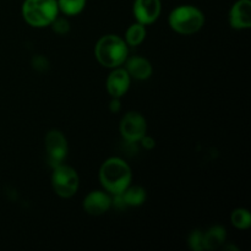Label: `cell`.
I'll return each mask as SVG.
<instances>
[{"label":"cell","mask_w":251,"mask_h":251,"mask_svg":"<svg viewBox=\"0 0 251 251\" xmlns=\"http://www.w3.org/2000/svg\"><path fill=\"white\" fill-rule=\"evenodd\" d=\"M100 180L103 188L113 195L122 194L131 183V169L123 159L113 157L100 167Z\"/></svg>","instance_id":"1"},{"label":"cell","mask_w":251,"mask_h":251,"mask_svg":"<svg viewBox=\"0 0 251 251\" xmlns=\"http://www.w3.org/2000/svg\"><path fill=\"white\" fill-rule=\"evenodd\" d=\"M127 46L124 39L115 34L102 37L96 46V58L105 68H118L127 56Z\"/></svg>","instance_id":"2"},{"label":"cell","mask_w":251,"mask_h":251,"mask_svg":"<svg viewBox=\"0 0 251 251\" xmlns=\"http://www.w3.org/2000/svg\"><path fill=\"white\" fill-rule=\"evenodd\" d=\"M56 0H26L22 6L25 21L33 27L49 26L58 17Z\"/></svg>","instance_id":"3"},{"label":"cell","mask_w":251,"mask_h":251,"mask_svg":"<svg viewBox=\"0 0 251 251\" xmlns=\"http://www.w3.org/2000/svg\"><path fill=\"white\" fill-rule=\"evenodd\" d=\"M205 22L202 11L191 5L174 9L169 15V26L181 34H193L200 31Z\"/></svg>","instance_id":"4"},{"label":"cell","mask_w":251,"mask_h":251,"mask_svg":"<svg viewBox=\"0 0 251 251\" xmlns=\"http://www.w3.org/2000/svg\"><path fill=\"white\" fill-rule=\"evenodd\" d=\"M51 185L54 191L61 198H71L75 195L78 189V176L71 167L60 166L55 167L51 176Z\"/></svg>","instance_id":"5"},{"label":"cell","mask_w":251,"mask_h":251,"mask_svg":"<svg viewBox=\"0 0 251 251\" xmlns=\"http://www.w3.org/2000/svg\"><path fill=\"white\" fill-rule=\"evenodd\" d=\"M46 149L47 159L50 167H55L63 164L64 159L68 154V142L65 136L58 130H50L46 136Z\"/></svg>","instance_id":"6"},{"label":"cell","mask_w":251,"mask_h":251,"mask_svg":"<svg viewBox=\"0 0 251 251\" xmlns=\"http://www.w3.org/2000/svg\"><path fill=\"white\" fill-rule=\"evenodd\" d=\"M146 119L137 112H130L125 114L120 123L122 136L129 142L140 141L146 135Z\"/></svg>","instance_id":"7"},{"label":"cell","mask_w":251,"mask_h":251,"mask_svg":"<svg viewBox=\"0 0 251 251\" xmlns=\"http://www.w3.org/2000/svg\"><path fill=\"white\" fill-rule=\"evenodd\" d=\"M134 14L139 24H152L158 19L161 14V1L159 0H135Z\"/></svg>","instance_id":"8"},{"label":"cell","mask_w":251,"mask_h":251,"mask_svg":"<svg viewBox=\"0 0 251 251\" xmlns=\"http://www.w3.org/2000/svg\"><path fill=\"white\" fill-rule=\"evenodd\" d=\"M229 24L233 28L244 29L251 26V2L239 0L233 5L229 12Z\"/></svg>","instance_id":"9"},{"label":"cell","mask_w":251,"mask_h":251,"mask_svg":"<svg viewBox=\"0 0 251 251\" xmlns=\"http://www.w3.org/2000/svg\"><path fill=\"white\" fill-rule=\"evenodd\" d=\"M112 205L109 196L103 191H92L86 196L83 208L91 216H100L107 212Z\"/></svg>","instance_id":"10"},{"label":"cell","mask_w":251,"mask_h":251,"mask_svg":"<svg viewBox=\"0 0 251 251\" xmlns=\"http://www.w3.org/2000/svg\"><path fill=\"white\" fill-rule=\"evenodd\" d=\"M130 86V75L124 69L113 71L107 80V90L112 97L120 98L127 92Z\"/></svg>","instance_id":"11"},{"label":"cell","mask_w":251,"mask_h":251,"mask_svg":"<svg viewBox=\"0 0 251 251\" xmlns=\"http://www.w3.org/2000/svg\"><path fill=\"white\" fill-rule=\"evenodd\" d=\"M126 71L136 80H146L152 75V65L147 59L141 56H132L126 63Z\"/></svg>","instance_id":"12"},{"label":"cell","mask_w":251,"mask_h":251,"mask_svg":"<svg viewBox=\"0 0 251 251\" xmlns=\"http://www.w3.org/2000/svg\"><path fill=\"white\" fill-rule=\"evenodd\" d=\"M226 230L223 227L215 226L210 228L207 233H203V244L206 250H216L225 243Z\"/></svg>","instance_id":"13"},{"label":"cell","mask_w":251,"mask_h":251,"mask_svg":"<svg viewBox=\"0 0 251 251\" xmlns=\"http://www.w3.org/2000/svg\"><path fill=\"white\" fill-rule=\"evenodd\" d=\"M122 198L126 206H140L146 200V191L141 186H127L122 193Z\"/></svg>","instance_id":"14"},{"label":"cell","mask_w":251,"mask_h":251,"mask_svg":"<svg viewBox=\"0 0 251 251\" xmlns=\"http://www.w3.org/2000/svg\"><path fill=\"white\" fill-rule=\"evenodd\" d=\"M146 37V28L145 25L135 24L127 28L126 31V43L131 47H136L141 43Z\"/></svg>","instance_id":"15"},{"label":"cell","mask_w":251,"mask_h":251,"mask_svg":"<svg viewBox=\"0 0 251 251\" xmlns=\"http://www.w3.org/2000/svg\"><path fill=\"white\" fill-rule=\"evenodd\" d=\"M58 7L65 15H77L85 9L86 0H58Z\"/></svg>","instance_id":"16"},{"label":"cell","mask_w":251,"mask_h":251,"mask_svg":"<svg viewBox=\"0 0 251 251\" xmlns=\"http://www.w3.org/2000/svg\"><path fill=\"white\" fill-rule=\"evenodd\" d=\"M230 220H232L234 227H237L238 229H247L251 225V216L249 211L245 210V208H237V210L233 211Z\"/></svg>","instance_id":"17"},{"label":"cell","mask_w":251,"mask_h":251,"mask_svg":"<svg viewBox=\"0 0 251 251\" xmlns=\"http://www.w3.org/2000/svg\"><path fill=\"white\" fill-rule=\"evenodd\" d=\"M189 247L190 249L195 251L205 250V244H203V233L201 230H193L189 235Z\"/></svg>","instance_id":"18"},{"label":"cell","mask_w":251,"mask_h":251,"mask_svg":"<svg viewBox=\"0 0 251 251\" xmlns=\"http://www.w3.org/2000/svg\"><path fill=\"white\" fill-rule=\"evenodd\" d=\"M50 25L51 27H53V31L55 32V33L60 34V36L66 34L69 32V29H70V25H69L68 20L63 19V17H56Z\"/></svg>","instance_id":"19"},{"label":"cell","mask_w":251,"mask_h":251,"mask_svg":"<svg viewBox=\"0 0 251 251\" xmlns=\"http://www.w3.org/2000/svg\"><path fill=\"white\" fill-rule=\"evenodd\" d=\"M33 68L37 70H46L48 68V61L43 56H36L33 58Z\"/></svg>","instance_id":"20"},{"label":"cell","mask_w":251,"mask_h":251,"mask_svg":"<svg viewBox=\"0 0 251 251\" xmlns=\"http://www.w3.org/2000/svg\"><path fill=\"white\" fill-rule=\"evenodd\" d=\"M140 141L142 142V146H144L145 149L151 150V149H153V147H154V140L152 139V137L146 136V135H145V136L142 137V139L140 140Z\"/></svg>","instance_id":"21"},{"label":"cell","mask_w":251,"mask_h":251,"mask_svg":"<svg viewBox=\"0 0 251 251\" xmlns=\"http://www.w3.org/2000/svg\"><path fill=\"white\" fill-rule=\"evenodd\" d=\"M109 108H110V112H113V113L119 112V109H120L119 98L113 97V100H112V102H110V107Z\"/></svg>","instance_id":"22"}]
</instances>
